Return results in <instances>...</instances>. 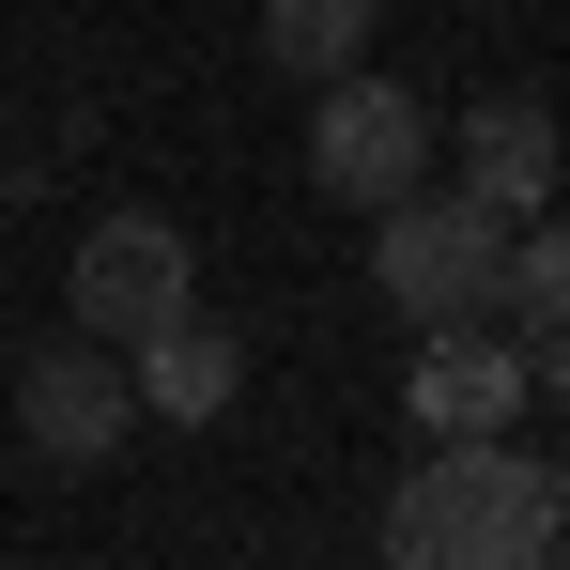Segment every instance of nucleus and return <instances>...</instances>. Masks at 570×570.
<instances>
[{
    "instance_id": "nucleus-10",
    "label": "nucleus",
    "mask_w": 570,
    "mask_h": 570,
    "mask_svg": "<svg viewBox=\"0 0 570 570\" xmlns=\"http://www.w3.org/2000/svg\"><path fill=\"white\" fill-rule=\"evenodd\" d=\"M493 324H509L524 355H540V340L570 324V216H524V232H509V278H493Z\"/></svg>"
},
{
    "instance_id": "nucleus-3",
    "label": "nucleus",
    "mask_w": 570,
    "mask_h": 570,
    "mask_svg": "<svg viewBox=\"0 0 570 570\" xmlns=\"http://www.w3.org/2000/svg\"><path fill=\"white\" fill-rule=\"evenodd\" d=\"M416 170H432V108L401 94V78H371V62H355V78H324V94H308V186H324V200L385 216Z\"/></svg>"
},
{
    "instance_id": "nucleus-2",
    "label": "nucleus",
    "mask_w": 570,
    "mask_h": 570,
    "mask_svg": "<svg viewBox=\"0 0 570 570\" xmlns=\"http://www.w3.org/2000/svg\"><path fill=\"white\" fill-rule=\"evenodd\" d=\"M493 278H509V216L478 186H401L371 216V293L432 340V324H493Z\"/></svg>"
},
{
    "instance_id": "nucleus-1",
    "label": "nucleus",
    "mask_w": 570,
    "mask_h": 570,
    "mask_svg": "<svg viewBox=\"0 0 570 570\" xmlns=\"http://www.w3.org/2000/svg\"><path fill=\"white\" fill-rule=\"evenodd\" d=\"M556 556V478L540 448L478 432V448H432V463L385 493V570H540Z\"/></svg>"
},
{
    "instance_id": "nucleus-9",
    "label": "nucleus",
    "mask_w": 570,
    "mask_h": 570,
    "mask_svg": "<svg viewBox=\"0 0 570 570\" xmlns=\"http://www.w3.org/2000/svg\"><path fill=\"white\" fill-rule=\"evenodd\" d=\"M371 16H385V0H263V62L324 94V78H355V62H371Z\"/></svg>"
},
{
    "instance_id": "nucleus-7",
    "label": "nucleus",
    "mask_w": 570,
    "mask_h": 570,
    "mask_svg": "<svg viewBox=\"0 0 570 570\" xmlns=\"http://www.w3.org/2000/svg\"><path fill=\"white\" fill-rule=\"evenodd\" d=\"M124 385H139L155 432H216V416L247 401V340H232L216 308H170L155 340H124Z\"/></svg>"
},
{
    "instance_id": "nucleus-12",
    "label": "nucleus",
    "mask_w": 570,
    "mask_h": 570,
    "mask_svg": "<svg viewBox=\"0 0 570 570\" xmlns=\"http://www.w3.org/2000/svg\"><path fill=\"white\" fill-rule=\"evenodd\" d=\"M540 478H556V540H570V463H540Z\"/></svg>"
},
{
    "instance_id": "nucleus-13",
    "label": "nucleus",
    "mask_w": 570,
    "mask_h": 570,
    "mask_svg": "<svg viewBox=\"0 0 570 570\" xmlns=\"http://www.w3.org/2000/svg\"><path fill=\"white\" fill-rule=\"evenodd\" d=\"M540 570H570V540H556V556H540Z\"/></svg>"
},
{
    "instance_id": "nucleus-6",
    "label": "nucleus",
    "mask_w": 570,
    "mask_h": 570,
    "mask_svg": "<svg viewBox=\"0 0 570 570\" xmlns=\"http://www.w3.org/2000/svg\"><path fill=\"white\" fill-rule=\"evenodd\" d=\"M524 401H540V371H524V340H509V324H432V340H416V385H401V416H416L432 448L509 432Z\"/></svg>"
},
{
    "instance_id": "nucleus-5",
    "label": "nucleus",
    "mask_w": 570,
    "mask_h": 570,
    "mask_svg": "<svg viewBox=\"0 0 570 570\" xmlns=\"http://www.w3.org/2000/svg\"><path fill=\"white\" fill-rule=\"evenodd\" d=\"M16 432H31V463L94 478L124 432H139V385H124V355L108 340H47V355H16Z\"/></svg>"
},
{
    "instance_id": "nucleus-4",
    "label": "nucleus",
    "mask_w": 570,
    "mask_h": 570,
    "mask_svg": "<svg viewBox=\"0 0 570 570\" xmlns=\"http://www.w3.org/2000/svg\"><path fill=\"white\" fill-rule=\"evenodd\" d=\"M62 293H78V340H108V355H124V340H155L170 308H200V263H186V232H170V216H139V200H124V216H94V232H78Z\"/></svg>"
},
{
    "instance_id": "nucleus-11",
    "label": "nucleus",
    "mask_w": 570,
    "mask_h": 570,
    "mask_svg": "<svg viewBox=\"0 0 570 570\" xmlns=\"http://www.w3.org/2000/svg\"><path fill=\"white\" fill-rule=\"evenodd\" d=\"M524 371H540V401H556V416H570V324H556V340H540V355H524Z\"/></svg>"
},
{
    "instance_id": "nucleus-8",
    "label": "nucleus",
    "mask_w": 570,
    "mask_h": 570,
    "mask_svg": "<svg viewBox=\"0 0 570 570\" xmlns=\"http://www.w3.org/2000/svg\"><path fill=\"white\" fill-rule=\"evenodd\" d=\"M463 186L493 200V216H540V200H556V108L540 94H478L463 108Z\"/></svg>"
}]
</instances>
